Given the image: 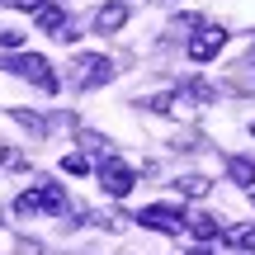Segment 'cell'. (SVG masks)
Here are the masks:
<instances>
[{"mask_svg":"<svg viewBox=\"0 0 255 255\" xmlns=\"http://www.w3.org/2000/svg\"><path fill=\"white\" fill-rule=\"evenodd\" d=\"M14 213H19V218H38V213H47L43 208V194H38V189H24L14 199Z\"/></svg>","mask_w":255,"mask_h":255,"instance_id":"obj_12","label":"cell"},{"mask_svg":"<svg viewBox=\"0 0 255 255\" xmlns=\"http://www.w3.org/2000/svg\"><path fill=\"white\" fill-rule=\"evenodd\" d=\"M251 132H255V123H251Z\"/></svg>","mask_w":255,"mask_h":255,"instance_id":"obj_17","label":"cell"},{"mask_svg":"<svg viewBox=\"0 0 255 255\" xmlns=\"http://www.w3.org/2000/svg\"><path fill=\"white\" fill-rule=\"evenodd\" d=\"M19 43H24L19 28H0V47H19Z\"/></svg>","mask_w":255,"mask_h":255,"instance_id":"obj_15","label":"cell"},{"mask_svg":"<svg viewBox=\"0 0 255 255\" xmlns=\"http://www.w3.org/2000/svg\"><path fill=\"white\" fill-rule=\"evenodd\" d=\"M175 184H180V194H189V199H208V194H213V180H208V175H180Z\"/></svg>","mask_w":255,"mask_h":255,"instance_id":"obj_9","label":"cell"},{"mask_svg":"<svg viewBox=\"0 0 255 255\" xmlns=\"http://www.w3.org/2000/svg\"><path fill=\"white\" fill-rule=\"evenodd\" d=\"M189 255H213V251H203V246H194V251H189Z\"/></svg>","mask_w":255,"mask_h":255,"instance_id":"obj_16","label":"cell"},{"mask_svg":"<svg viewBox=\"0 0 255 255\" xmlns=\"http://www.w3.org/2000/svg\"><path fill=\"white\" fill-rule=\"evenodd\" d=\"M227 47V28L222 24H203V28H194V38H189V62H213V57Z\"/></svg>","mask_w":255,"mask_h":255,"instance_id":"obj_2","label":"cell"},{"mask_svg":"<svg viewBox=\"0 0 255 255\" xmlns=\"http://www.w3.org/2000/svg\"><path fill=\"white\" fill-rule=\"evenodd\" d=\"M123 24H128V5H104L95 14V33H119Z\"/></svg>","mask_w":255,"mask_h":255,"instance_id":"obj_7","label":"cell"},{"mask_svg":"<svg viewBox=\"0 0 255 255\" xmlns=\"http://www.w3.org/2000/svg\"><path fill=\"white\" fill-rule=\"evenodd\" d=\"M222 241H227V246H237V251H251V246H255V222L227 227V232H222Z\"/></svg>","mask_w":255,"mask_h":255,"instance_id":"obj_11","label":"cell"},{"mask_svg":"<svg viewBox=\"0 0 255 255\" xmlns=\"http://www.w3.org/2000/svg\"><path fill=\"white\" fill-rule=\"evenodd\" d=\"M184 227H189L199 241H213V237H222V222L213 218V213H184Z\"/></svg>","mask_w":255,"mask_h":255,"instance_id":"obj_6","label":"cell"},{"mask_svg":"<svg viewBox=\"0 0 255 255\" xmlns=\"http://www.w3.org/2000/svg\"><path fill=\"white\" fill-rule=\"evenodd\" d=\"M227 180L241 184V189H251V184H255V161H251V156H232V161H227Z\"/></svg>","mask_w":255,"mask_h":255,"instance_id":"obj_8","label":"cell"},{"mask_svg":"<svg viewBox=\"0 0 255 255\" xmlns=\"http://www.w3.org/2000/svg\"><path fill=\"white\" fill-rule=\"evenodd\" d=\"M76 66H81V71H76V85H104V81L114 76L109 57H95V52H90V57H81Z\"/></svg>","mask_w":255,"mask_h":255,"instance_id":"obj_5","label":"cell"},{"mask_svg":"<svg viewBox=\"0 0 255 255\" xmlns=\"http://www.w3.org/2000/svg\"><path fill=\"white\" fill-rule=\"evenodd\" d=\"M33 19L47 28V33H66V14H62L57 5H38V9H33Z\"/></svg>","mask_w":255,"mask_h":255,"instance_id":"obj_10","label":"cell"},{"mask_svg":"<svg viewBox=\"0 0 255 255\" xmlns=\"http://www.w3.org/2000/svg\"><path fill=\"white\" fill-rule=\"evenodd\" d=\"M137 222L151 232H184V208H170V203H146L137 213Z\"/></svg>","mask_w":255,"mask_h":255,"instance_id":"obj_3","label":"cell"},{"mask_svg":"<svg viewBox=\"0 0 255 255\" xmlns=\"http://www.w3.org/2000/svg\"><path fill=\"white\" fill-rule=\"evenodd\" d=\"M0 66H5L9 76H24V81H33L43 95H57V71H52V62H47V57L24 52V57H5Z\"/></svg>","mask_w":255,"mask_h":255,"instance_id":"obj_1","label":"cell"},{"mask_svg":"<svg viewBox=\"0 0 255 255\" xmlns=\"http://www.w3.org/2000/svg\"><path fill=\"white\" fill-rule=\"evenodd\" d=\"M132 180H137V175L128 170L123 161H114V156L100 165V189H104V194H114V199H123V194L132 189Z\"/></svg>","mask_w":255,"mask_h":255,"instance_id":"obj_4","label":"cell"},{"mask_svg":"<svg viewBox=\"0 0 255 255\" xmlns=\"http://www.w3.org/2000/svg\"><path fill=\"white\" fill-rule=\"evenodd\" d=\"M170 28H180V33H194V28H203V14H175Z\"/></svg>","mask_w":255,"mask_h":255,"instance_id":"obj_14","label":"cell"},{"mask_svg":"<svg viewBox=\"0 0 255 255\" xmlns=\"http://www.w3.org/2000/svg\"><path fill=\"white\" fill-rule=\"evenodd\" d=\"M62 170H66V175H85V170H90V161L76 156V151H66V156H62Z\"/></svg>","mask_w":255,"mask_h":255,"instance_id":"obj_13","label":"cell"}]
</instances>
